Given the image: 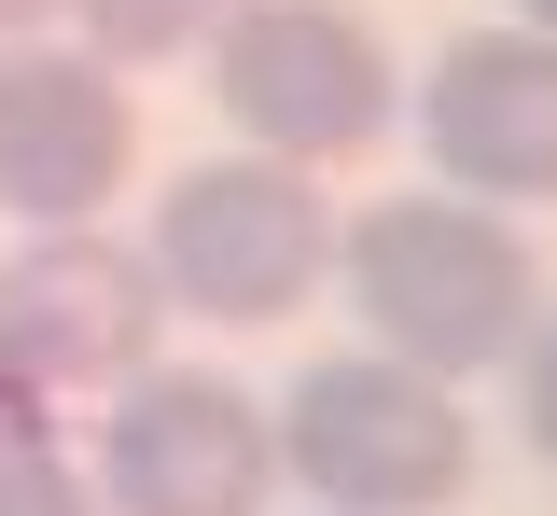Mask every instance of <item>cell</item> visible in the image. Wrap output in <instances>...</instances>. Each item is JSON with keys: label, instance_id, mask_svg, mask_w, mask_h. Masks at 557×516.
<instances>
[{"label": "cell", "instance_id": "11", "mask_svg": "<svg viewBox=\"0 0 557 516\" xmlns=\"http://www.w3.org/2000/svg\"><path fill=\"white\" fill-rule=\"evenodd\" d=\"M530 446L557 460V321H530Z\"/></svg>", "mask_w": 557, "mask_h": 516}, {"label": "cell", "instance_id": "5", "mask_svg": "<svg viewBox=\"0 0 557 516\" xmlns=\"http://www.w3.org/2000/svg\"><path fill=\"white\" fill-rule=\"evenodd\" d=\"M278 460H293L335 516H432V503L474 489V433H460V405H446L432 377L376 364V349H335V364L293 377V405H278Z\"/></svg>", "mask_w": 557, "mask_h": 516}, {"label": "cell", "instance_id": "4", "mask_svg": "<svg viewBox=\"0 0 557 516\" xmlns=\"http://www.w3.org/2000/svg\"><path fill=\"white\" fill-rule=\"evenodd\" d=\"M209 98L251 153L335 168V153H376L391 126V42L348 0H237L209 28Z\"/></svg>", "mask_w": 557, "mask_h": 516}, {"label": "cell", "instance_id": "13", "mask_svg": "<svg viewBox=\"0 0 557 516\" xmlns=\"http://www.w3.org/2000/svg\"><path fill=\"white\" fill-rule=\"evenodd\" d=\"M530 42H557V0H530Z\"/></svg>", "mask_w": 557, "mask_h": 516}, {"label": "cell", "instance_id": "8", "mask_svg": "<svg viewBox=\"0 0 557 516\" xmlns=\"http://www.w3.org/2000/svg\"><path fill=\"white\" fill-rule=\"evenodd\" d=\"M418 140H432V168L474 210L557 196V42H530V28H460L432 57V84H418Z\"/></svg>", "mask_w": 557, "mask_h": 516}, {"label": "cell", "instance_id": "2", "mask_svg": "<svg viewBox=\"0 0 557 516\" xmlns=\"http://www.w3.org/2000/svg\"><path fill=\"white\" fill-rule=\"evenodd\" d=\"M153 266L98 223H57L0 266V433H57V405H98L153 377Z\"/></svg>", "mask_w": 557, "mask_h": 516}, {"label": "cell", "instance_id": "9", "mask_svg": "<svg viewBox=\"0 0 557 516\" xmlns=\"http://www.w3.org/2000/svg\"><path fill=\"white\" fill-rule=\"evenodd\" d=\"M237 0H70V28H84V57L98 71H126V57H182V42H209Z\"/></svg>", "mask_w": 557, "mask_h": 516}, {"label": "cell", "instance_id": "6", "mask_svg": "<svg viewBox=\"0 0 557 516\" xmlns=\"http://www.w3.org/2000/svg\"><path fill=\"white\" fill-rule=\"evenodd\" d=\"M84 489H98V516H265L278 419L237 377H126Z\"/></svg>", "mask_w": 557, "mask_h": 516}, {"label": "cell", "instance_id": "3", "mask_svg": "<svg viewBox=\"0 0 557 516\" xmlns=\"http://www.w3.org/2000/svg\"><path fill=\"white\" fill-rule=\"evenodd\" d=\"M139 266H153V294L196 307V321H278V307L321 294L335 210H321V182L278 168V153H209V168H168Z\"/></svg>", "mask_w": 557, "mask_h": 516}, {"label": "cell", "instance_id": "1", "mask_svg": "<svg viewBox=\"0 0 557 516\" xmlns=\"http://www.w3.org/2000/svg\"><path fill=\"white\" fill-rule=\"evenodd\" d=\"M335 266H348V307L376 321V364L432 377V391L516 364L530 321H544V280H530L516 223L474 210V196H391L335 237Z\"/></svg>", "mask_w": 557, "mask_h": 516}, {"label": "cell", "instance_id": "10", "mask_svg": "<svg viewBox=\"0 0 557 516\" xmlns=\"http://www.w3.org/2000/svg\"><path fill=\"white\" fill-rule=\"evenodd\" d=\"M0 516H98V489L70 475L57 433H0Z\"/></svg>", "mask_w": 557, "mask_h": 516}, {"label": "cell", "instance_id": "12", "mask_svg": "<svg viewBox=\"0 0 557 516\" xmlns=\"http://www.w3.org/2000/svg\"><path fill=\"white\" fill-rule=\"evenodd\" d=\"M42 14H57V0H0V42H28V28H42Z\"/></svg>", "mask_w": 557, "mask_h": 516}, {"label": "cell", "instance_id": "7", "mask_svg": "<svg viewBox=\"0 0 557 516\" xmlns=\"http://www.w3.org/2000/svg\"><path fill=\"white\" fill-rule=\"evenodd\" d=\"M126 168H139V112L84 42H14L0 57V210L28 237L98 223Z\"/></svg>", "mask_w": 557, "mask_h": 516}]
</instances>
